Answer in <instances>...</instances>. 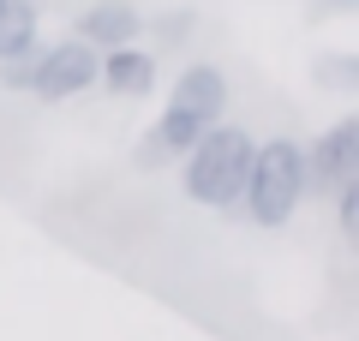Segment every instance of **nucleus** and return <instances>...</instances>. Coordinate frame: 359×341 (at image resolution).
<instances>
[{
	"mask_svg": "<svg viewBox=\"0 0 359 341\" xmlns=\"http://www.w3.org/2000/svg\"><path fill=\"white\" fill-rule=\"evenodd\" d=\"M347 180H359V120H353V114L335 120V126L306 150V192L335 198Z\"/></svg>",
	"mask_w": 359,
	"mask_h": 341,
	"instance_id": "20e7f679",
	"label": "nucleus"
},
{
	"mask_svg": "<svg viewBox=\"0 0 359 341\" xmlns=\"http://www.w3.org/2000/svg\"><path fill=\"white\" fill-rule=\"evenodd\" d=\"M204 120H198V114H186V108H180V102H168V114H162V120H156V138H162L168 144V150H174V156H186V150H192V144L198 138H204Z\"/></svg>",
	"mask_w": 359,
	"mask_h": 341,
	"instance_id": "1a4fd4ad",
	"label": "nucleus"
},
{
	"mask_svg": "<svg viewBox=\"0 0 359 341\" xmlns=\"http://www.w3.org/2000/svg\"><path fill=\"white\" fill-rule=\"evenodd\" d=\"M306 198V150L294 138H269L264 150H252V168H245L240 203L257 227H282L287 215Z\"/></svg>",
	"mask_w": 359,
	"mask_h": 341,
	"instance_id": "f257e3e1",
	"label": "nucleus"
},
{
	"mask_svg": "<svg viewBox=\"0 0 359 341\" xmlns=\"http://www.w3.org/2000/svg\"><path fill=\"white\" fill-rule=\"evenodd\" d=\"M96 60H102V54L90 48L84 36H66V42H54V48H36L30 90H36L42 102H66V96H78V90L96 84Z\"/></svg>",
	"mask_w": 359,
	"mask_h": 341,
	"instance_id": "7ed1b4c3",
	"label": "nucleus"
},
{
	"mask_svg": "<svg viewBox=\"0 0 359 341\" xmlns=\"http://www.w3.org/2000/svg\"><path fill=\"white\" fill-rule=\"evenodd\" d=\"M335 222H341V234H353V222H359V180H347V186L335 192Z\"/></svg>",
	"mask_w": 359,
	"mask_h": 341,
	"instance_id": "f8f14e48",
	"label": "nucleus"
},
{
	"mask_svg": "<svg viewBox=\"0 0 359 341\" xmlns=\"http://www.w3.org/2000/svg\"><path fill=\"white\" fill-rule=\"evenodd\" d=\"M330 6H353V0H330Z\"/></svg>",
	"mask_w": 359,
	"mask_h": 341,
	"instance_id": "2eb2a0df",
	"label": "nucleus"
},
{
	"mask_svg": "<svg viewBox=\"0 0 359 341\" xmlns=\"http://www.w3.org/2000/svg\"><path fill=\"white\" fill-rule=\"evenodd\" d=\"M252 150H257V144L245 138L240 126H222V120H216V126L186 150V192H192V203H204V210H228V203H240Z\"/></svg>",
	"mask_w": 359,
	"mask_h": 341,
	"instance_id": "f03ea898",
	"label": "nucleus"
},
{
	"mask_svg": "<svg viewBox=\"0 0 359 341\" xmlns=\"http://www.w3.org/2000/svg\"><path fill=\"white\" fill-rule=\"evenodd\" d=\"M30 72H36V48L6 54V60H0V84H6V90H30Z\"/></svg>",
	"mask_w": 359,
	"mask_h": 341,
	"instance_id": "9d476101",
	"label": "nucleus"
},
{
	"mask_svg": "<svg viewBox=\"0 0 359 341\" xmlns=\"http://www.w3.org/2000/svg\"><path fill=\"white\" fill-rule=\"evenodd\" d=\"M96 84H108L114 96H150L156 90V54L120 42V48H108L102 60H96Z\"/></svg>",
	"mask_w": 359,
	"mask_h": 341,
	"instance_id": "39448f33",
	"label": "nucleus"
},
{
	"mask_svg": "<svg viewBox=\"0 0 359 341\" xmlns=\"http://www.w3.org/2000/svg\"><path fill=\"white\" fill-rule=\"evenodd\" d=\"M144 30L138 6L132 0H96L84 18H78V36L90 42V48H120V42H132Z\"/></svg>",
	"mask_w": 359,
	"mask_h": 341,
	"instance_id": "0eeeda50",
	"label": "nucleus"
},
{
	"mask_svg": "<svg viewBox=\"0 0 359 341\" xmlns=\"http://www.w3.org/2000/svg\"><path fill=\"white\" fill-rule=\"evenodd\" d=\"M323 78H330V84H353V60H347V54H335V60H330V72H323Z\"/></svg>",
	"mask_w": 359,
	"mask_h": 341,
	"instance_id": "4468645a",
	"label": "nucleus"
},
{
	"mask_svg": "<svg viewBox=\"0 0 359 341\" xmlns=\"http://www.w3.org/2000/svg\"><path fill=\"white\" fill-rule=\"evenodd\" d=\"M36 48V0H0V60Z\"/></svg>",
	"mask_w": 359,
	"mask_h": 341,
	"instance_id": "6e6552de",
	"label": "nucleus"
},
{
	"mask_svg": "<svg viewBox=\"0 0 359 341\" xmlns=\"http://www.w3.org/2000/svg\"><path fill=\"white\" fill-rule=\"evenodd\" d=\"M174 102L186 114H198V120H204V126H216L222 114H228V78H222V66H186V72H180V84H174Z\"/></svg>",
	"mask_w": 359,
	"mask_h": 341,
	"instance_id": "423d86ee",
	"label": "nucleus"
},
{
	"mask_svg": "<svg viewBox=\"0 0 359 341\" xmlns=\"http://www.w3.org/2000/svg\"><path fill=\"white\" fill-rule=\"evenodd\" d=\"M192 36V13H162L156 18V42H162V48H174V42H186Z\"/></svg>",
	"mask_w": 359,
	"mask_h": 341,
	"instance_id": "9b49d317",
	"label": "nucleus"
},
{
	"mask_svg": "<svg viewBox=\"0 0 359 341\" xmlns=\"http://www.w3.org/2000/svg\"><path fill=\"white\" fill-rule=\"evenodd\" d=\"M168 156H174V150H168V144L156 138V132H144V144H138V168H144V174H156V168H168Z\"/></svg>",
	"mask_w": 359,
	"mask_h": 341,
	"instance_id": "ddd939ff",
	"label": "nucleus"
}]
</instances>
